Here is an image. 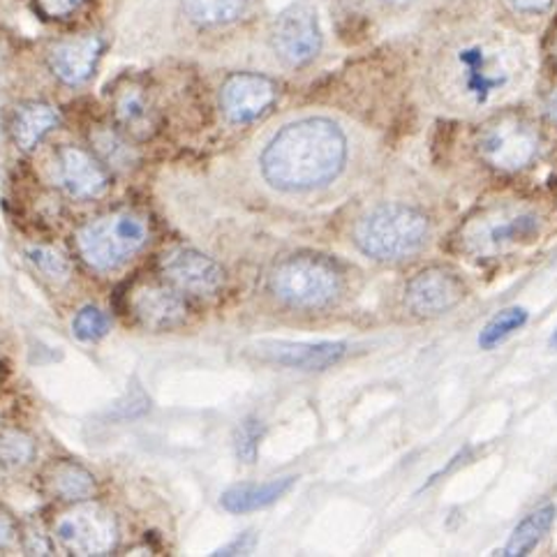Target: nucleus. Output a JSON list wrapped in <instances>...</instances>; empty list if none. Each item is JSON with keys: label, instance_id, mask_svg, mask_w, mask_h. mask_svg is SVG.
Wrapping results in <instances>:
<instances>
[{"label": "nucleus", "instance_id": "obj_15", "mask_svg": "<svg viewBox=\"0 0 557 557\" xmlns=\"http://www.w3.org/2000/svg\"><path fill=\"white\" fill-rule=\"evenodd\" d=\"M347 355L345 343H287V341H269L257 345V357L287 368L299 370H324L338 363Z\"/></svg>", "mask_w": 557, "mask_h": 557}, {"label": "nucleus", "instance_id": "obj_20", "mask_svg": "<svg viewBox=\"0 0 557 557\" xmlns=\"http://www.w3.org/2000/svg\"><path fill=\"white\" fill-rule=\"evenodd\" d=\"M59 109L45 102H28L14 111L12 119V139L22 151H33L53 127H59Z\"/></svg>", "mask_w": 557, "mask_h": 557}, {"label": "nucleus", "instance_id": "obj_27", "mask_svg": "<svg viewBox=\"0 0 557 557\" xmlns=\"http://www.w3.org/2000/svg\"><path fill=\"white\" fill-rule=\"evenodd\" d=\"M28 259L35 264V269L45 273L49 281L53 283H63L67 281L70 275V262L67 259L53 248H47V246H33L26 250Z\"/></svg>", "mask_w": 557, "mask_h": 557}, {"label": "nucleus", "instance_id": "obj_24", "mask_svg": "<svg viewBox=\"0 0 557 557\" xmlns=\"http://www.w3.org/2000/svg\"><path fill=\"white\" fill-rule=\"evenodd\" d=\"M35 458V444L22 431H0V468L18 470Z\"/></svg>", "mask_w": 557, "mask_h": 557}, {"label": "nucleus", "instance_id": "obj_21", "mask_svg": "<svg viewBox=\"0 0 557 557\" xmlns=\"http://www.w3.org/2000/svg\"><path fill=\"white\" fill-rule=\"evenodd\" d=\"M553 521H555V507H550V505L530 513L525 521L513 530L511 540L505 548V555H509V557L528 555L536 544L544 540V534L550 530Z\"/></svg>", "mask_w": 557, "mask_h": 557}, {"label": "nucleus", "instance_id": "obj_8", "mask_svg": "<svg viewBox=\"0 0 557 557\" xmlns=\"http://www.w3.org/2000/svg\"><path fill=\"white\" fill-rule=\"evenodd\" d=\"M540 151V133L521 116H499L479 137V153L495 170L518 172Z\"/></svg>", "mask_w": 557, "mask_h": 557}, {"label": "nucleus", "instance_id": "obj_7", "mask_svg": "<svg viewBox=\"0 0 557 557\" xmlns=\"http://www.w3.org/2000/svg\"><path fill=\"white\" fill-rule=\"evenodd\" d=\"M55 540L74 555H109L119 546L114 513L96 503H84L55 521Z\"/></svg>", "mask_w": 557, "mask_h": 557}, {"label": "nucleus", "instance_id": "obj_14", "mask_svg": "<svg viewBox=\"0 0 557 557\" xmlns=\"http://www.w3.org/2000/svg\"><path fill=\"white\" fill-rule=\"evenodd\" d=\"M277 88L262 74L238 72L225 82L220 90V104L227 121L244 125L259 119L275 102Z\"/></svg>", "mask_w": 557, "mask_h": 557}, {"label": "nucleus", "instance_id": "obj_30", "mask_svg": "<svg viewBox=\"0 0 557 557\" xmlns=\"http://www.w3.org/2000/svg\"><path fill=\"white\" fill-rule=\"evenodd\" d=\"M252 546H255L252 536H250V534H240L238 540H234L230 546L220 548V550L213 553V555H238V553H248Z\"/></svg>", "mask_w": 557, "mask_h": 557}, {"label": "nucleus", "instance_id": "obj_5", "mask_svg": "<svg viewBox=\"0 0 557 557\" xmlns=\"http://www.w3.org/2000/svg\"><path fill=\"white\" fill-rule=\"evenodd\" d=\"M148 240L144 220L133 213H111L90 220L77 232V252L84 262L100 273L121 269Z\"/></svg>", "mask_w": 557, "mask_h": 557}, {"label": "nucleus", "instance_id": "obj_6", "mask_svg": "<svg viewBox=\"0 0 557 557\" xmlns=\"http://www.w3.org/2000/svg\"><path fill=\"white\" fill-rule=\"evenodd\" d=\"M456 72V90L460 92L462 100L470 102L472 107H484L491 104L499 92H505L516 70L509 55L474 45L458 51Z\"/></svg>", "mask_w": 557, "mask_h": 557}, {"label": "nucleus", "instance_id": "obj_3", "mask_svg": "<svg viewBox=\"0 0 557 557\" xmlns=\"http://www.w3.org/2000/svg\"><path fill=\"white\" fill-rule=\"evenodd\" d=\"M269 292L296 310H322L343 294V275L322 257H287L269 275Z\"/></svg>", "mask_w": 557, "mask_h": 557}, {"label": "nucleus", "instance_id": "obj_26", "mask_svg": "<svg viewBox=\"0 0 557 557\" xmlns=\"http://www.w3.org/2000/svg\"><path fill=\"white\" fill-rule=\"evenodd\" d=\"M72 331L74 336L84 343H96L107 336L109 331V318L107 312H102L96 306H86L77 312V318L72 320Z\"/></svg>", "mask_w": 557, "mask_h": 557}, {"label": "nucleus", "instance_id": "obj_32", "mask_svg": "<svg viewBox=\"0 0 557 557\" xmlns=\"http://www.w3.org/2000/svg\"><path fill=\"white\" fill-rule=\"evenodd\" d=\"M509 3L523 12H544L553 0H509Z\"/></svg>", "mask_w": 557, "mask_h": 557}, {"label": "nucleus", "instance_id": "obj_29", "mask_svg": "<svg viewBox=\"0 0 557 557\" xmlns=\"http://www.w3.org/2000/svg\"><path fill=\"white\" fill-rule=\"evenodd\" d=\"M82 3L84 0H35V8L47 18H67Z\"/></svg>", "mask_w": 557, "mask_h": 557}, {"label": "nucleus", "instance_id": "obj_12", "mask_svg": "<svg viewBox=\"0 0 557 557\" xmlns=\"http://www.w3.org/2000/svg\"><path fill=\"white\" fill-rule=\"evenodd\" d=\"M53 183L72 199H98L109 190V174L82 148L63 146L53 160Z\"/></svg>", "mask_w": 557, "mask_h": 557}, {"label": "nucleus", "instance_id": "obj_16", "mask_svg": "<svg viewBox=\"0 0 557 557\" xmlns=\"http://www.w3.org/2000/svg\"><path fill=\"white\" fill-rule=\"evenodd\" d=\"M102 53V42L96 35L67 37L55 42L49 51L51 72L67 86L84 84L96 70Z\"/></svg>", "mask_w": 557, "mask_h": 557}, {"label": "nucleus", "instance_id": "obj_1", "mask_svg": "<svg viewBox=\"0 0 557 557\" xmlns=\"http://www.w3.org/2000/svg\"><path fill=\"white\" fill-rule=\"evenodd\" d=\"M347 162V137L329 119H301L277 129L259 170L277 193L304 195L333 183Z\"/></svg>", "mask_w": 557, "mask_h": 557}, {"label": "nucleus", "instance_id": "obj_33", "mask_svg": "<svg viewBox=\"0 0 557 557\" xmlns=\"http://www.w3.org/2000/svg\"><path fill=\"white\" fill-rule=\"evenodd\" d=\"M548 111H550V116L557 121V90L548 98Z\"/></svg>", "mask_w": 557, "mask_h": 557}, {"label": "nucleus", "instance_id": "obj_17", "mask_svg": "<svg viewBox=\"0 0 557 557\" xmlns=\"http://www.w3.org/2000/svg\"><path fill=\"white\" fill-rule=\"evenodd\" d=\"M114 116L127 135L146 139L156 129V107L141 84L127 82L114 92Z\"/></svg>", "mask_w": 557, "mask_h": 557}, {"label": "nucleus", "instance_id": "obj_31", "mask_svg": "<svg viewBox=\"0 0 557 557\" xmlns=\"http://www.w3.org/2000/svg\"><path fill=\"white\" fill-rule=\"evenodd\" d=\"M16 540V528L8 513L0 511V546H10Z\"/></svg>", "mask_w": 557, "mask_h": 557}, {"label": "nucleus", "instance_id": "obj_35", "mask_svg": "<svg viewBox=\"0 0 557 557\" xmlns=\"http://www.w3.org/2000/svg\"><path fill=\"white\" fill-rule=\"evenodd\" d=\"M550 345H553V347H557V331H555V336L550 338Z\"/></svg>", "mask_w": 557, "mask_h": 557}, {"label": "nucleus", "instance_id": "obj_18", "mask_svg": "<svg viewBox=\"0 0 557 557\" xmlns=\"http://www.w3.org/2000/svg\"><path fill=\"white\" fill-rule=\"evenodd\" d=\"M42 488L63 503H84L96 493V476L74 460H53L42 472Z\"/></svg>", "mask_w": 557, "mask_h": 557}, {"label": "nucleus", "instance_id": "obj_22", "mask_svg": "<svg viewBox=\"0 0 557 557\" xmlns=\"http://www.w3.org/2000/svg\"><path fill=\"white\" fill-rule=\"evenodd\" d=\"M248 0H183V10L195 24L220 26L230 24L244 12Z\"/></svg>", "mask_w": 557, "mask_h": 557}, {"label": "nucleus", "instance_id": "obj_23", "mask_svg": "<svg viewBox=\"0 0 557 557\" xmlns=\"http://www.w3.org/2000/svg\"><path fill=\"white\" fill-rule=\"evenodd\" d=\"M528 322V310L525 308H507L484 326L479 336V347L481 349H493L503 341H507L513 331L521 329Z\"/></svg>", "mask_w": 557, "mask_h": 557}, {"label": "nucleus", "instance_id": "obj_4", "mask_svg": "<svg viewBox=\"0 0 557 557\" xmlns=\"http://www.w3.org/2000/svg\"><path fill=\"white\" fill-rule=\"evenodd\" d=\"M546 227V218L525 203H499L481 213L462 232V246L479 257H497L534 244Z\"/></svg>", "mask_w": 557, "mask_h": 557}, {"label": "nucleus", "instance_id": "obj_34", "mask_svg": "<svg viewBox=\"0 0 557 557\" xmlns=\"http://www.w3.org/2000/svg\"><path fill=\"white\" fill-rule=\"evenodd\" d=\"M384 3H392V5H405V3H412V0H384Z\"/></svg>", "mask_w": 557, "mask_h": 557}, {"label": "nucleus", "instance_id": "obj_2", "mask_svg": "<svg viewBox=\"0 0 557 557\" xmlns=\"http://www.w3.org/2000/svg\"><path fill=\"white\" fill-rule=\"evenodd\" d=\"M429 236V218L421 211L405 203H382L359 220L355 244L377 262H400L423 250Z\"/></svg>", "mask_w": 557, "mask_h": 557}, {"label": "nucleus", "instance_id": "obj_11", "mask_svg": "<svg viewBox=\"0 0 557 557\" xmlns=\"http://www.w3.org/2000/svg\"><path fill=\"white\" fill-rule=\"evenodd\" d=\"M127 314L153 331L181 326L188 320V304L176 287L162 283H139L127 292Z\"/></svg>", "mask_w": 557, "mask_h": 557}, {"label": "nucleus", "instance_id": "obj_28", "mask_svg": "<svg viewBox=\"0 0 557 557\" xmlns=\"http://www.w3.org/2000/svg\"><path fill=\"white\" fill-rule=\"evenodd\" d=\"M264 435V425L259 419L248 417L244 423L236 429V437H234V447H236V456L240 462L246 466H252L259 454V440Z\"/></svg>", "mask_w": 557, "mask_h": 557}, {"label": "nucleus", "instance_id": "obj_25", "mask_svg": "<svg viewBox=\"0 0 557 557\" xmlns=\"http://www.w3.org/2000/svg\"><path fill=\"white\" fill-rule=\"evenodd\" d=\"M92 144H96V151L100 153V158L107 164L129 166V160H133V151H129V146L123 141V137L116 133V129L98 127L96 135H92Z\"/></svg>", "mask_w": 557, "mask_h": 557}, {"label": "nucleus", "instance_id": "obj_10", "mask_svg": "<svg viewBox=\"0 0 557 557\" xmlns=\"http://www.w3.org/2000/svg\"><path fill=\"white\" fill-rule=\"evenodd\" d=\"M162 275L172 287L195 296H213L225 285V271L213 257L193 248H174L160 259Z\"/></svg>", "mask_w": 557, "mask_h": 557}, {"label": "nucleus", "instance_id": "obj_9", "mask_svg": "<svg viewBox=\"0 0 557 557\" xmlns=\"http://www.w3.org/2000/svg\"><path fill=\"white\" fill-rule=\"evenodd\" d=\"M271 45L277 59L289 67L308 65L322 47V33L314 12L306 5H296L275 18Z\"/></svg>", "mask_w": 557, "mask_h": 557}, {"label": "nucleus", "instance_id": "obj_19", "mask_svg": "<svg viewBox=\"0 0 557 557\" xmlns=\"http://www.w3.org/2000/svg\"><path fill=\"white\" fill-rule=\"evenodd\" d=\"M296 484V476H281L264 481V484H240L222 493L220 505L230 513H250L275 505Z\"/></svg>", "mask_w": 557, "mask_h": 557}, {"label": "nucleus", "instance_id": "obj_13", "mask_svg": "<svg viewBox=\"0 0 557 557\" xmlns=\"http://www.w3.org/2000/svg\"><path fill=\"white\" fill-rule=\"evenodd\" d=\"M462 296H466V287L451 271L444 269H425L405 287V304L419 318H437L456 308Z\"/></svg>", "mask_w": 557, "mask_h": 557}]
</instances>
